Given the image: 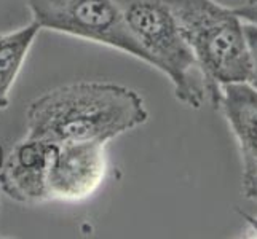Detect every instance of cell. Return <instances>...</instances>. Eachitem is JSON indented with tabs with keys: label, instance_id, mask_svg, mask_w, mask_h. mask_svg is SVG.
Instances as JSON below:
<instances>
[{
	"label": "cell",
	"instance_id": "cell-1",
	"mask_svg": "<svg viewBox=\"0 0 257 239\" xmlns=\"http://www.w3.org/2000/svg\"><path fill=\"white\" fill-rule=\"evenodd\" d=\"M149 118L144 99L128 86L77 82L43 93L26 112V137L47 142H110Z\"/></svg>",
	"mask_w": 257,
	"mask_h": 239
},
{
	"label": "cell",
	"instance_id": "cell-2",
	"mask_svg": "<svg viewBox=\"0 0 257 239\" xmlns=\"http://www.w3.org/2000/svg\"><path fill=\"white\" fill-rule=\"evenodd\" d=\"M168 4L200 67L206 97L217 107L220 88L251 78L243 20L233 8L216 0H168Z\"/></svg>",
	"mask_w": 257,
	"mask_h": 239
},
{
	"label": "cell",
	"instance_id": "cell-3",
	"mask_svg": "<svg viewBox=\"0 0 257 239\" xmlns=\"http://www.w3.org/2000/svg\"><path fill=\"white\" fill-rule=\"evenodd\" d=\"M115 4L147 55V64L170 78L177 101L200 109L206 97L205 82L168 0H115Z\"/></svg>",
	"mask_w": 257,
	"mask_h": 239
},
{
	"label": "cell",
	"instance_id": "cell-4",
	"mask_svg": "<svg viewBox=\"0 0 257 239\" xmlns=\"http://www.w3.org/2000/svg\"><path fill=\"white\" fill-rule=\"evenodd\" d=\"M42 29L120 50L147 63V55L128 31L115 0H24Z\"/></svg>",
	"mask_w": 257,
	"mask_h": 239
},
{
	"label": "cell",
	"instance_id": "cell-5",
	"mask_svg": "<svg viewBox=\"0 0 257 239\" xmlns=\"http://www.w3.org/2000/svg\"><path fill=\"white\" fill-rule=\"evenodd\" d=\"M105 145L99 140L53 144L47 174L50 201L78 202L94 194L107 172Z\"/></svg>",
	"mask_w": 257,
	"mask_h": 239
},
{
	"label": "cell",
	"instance_id": "cell-6",
	"mask_svg": "<svg viewBox=\"0 0 257 239\" xmlns=\"http://www.w3.org/2000/svg\"><path fill=\"white\" fill-rule=\"evenodd\" d=\"M53 142L24 137L8 153L0 167V190L21 204L50 201L47 188Z\"/></svg>",
	"mask_w": 257,
	"mask_h": 239
},
{
	"label": "cell",
	"instance_id": "cell-7",
	"mask_svg": "<svg viewBox=\"0 0 257 239\" xmlns=\"http://www.w3.org/2000/svg\"><path fill=\"white\" fill-rule=\"evenodd\" d=\"M216 109L222 110L236 139L244 174L257 172V88L249 82L224 85Z\"/></svg>",
	"mask_w": 257,
	"mask_h": 239
},
{
	"label": "cell",
	"instance_id": "cell-8",
	"mask_svg": "<svg viewBox=\"0 0 257 239\" xmlns=\"http://www.w3.org/2000/svg\"><path fill=\"white\" fill-rule=\"evenodd\" d=\"M40 29V26L32 21L20 29L0 32V110L10 104L12 88Z\"/></svg>",
	"mask_w": 257,
	"mask_h": 239
},
{
	"label": "cell",
	"instance_id": "cell-9",
	"mask_svg": "<svg viewBox=\"0 0 257 239\" xmlns=\"http://www.w3.org/2000/svg\"><path fill=\"white\" fill-rule=\"evenodd\" d=\"M243 29H244L247 50H249V56H251V78H249V83L254 88H257V24L243 21Z\"/></svg>",
	"mask_w": 257,
	"mask_h": 239
},
{
	"label": "cell",
	"instance_id": "cell-10",
	"mask_svg": "<svg viewBox=\"0 0 257 239\" xmlns=\"http://www.w3.org/2000/svg\"><path fill=\"white\" fill-rule=\"evenodd\" d=\"M233 10L243 21L257 24V0H244L240 5H236Z\"/></svg>",
	"mask_w": 257,
	"mask_h": 239
},
{
	"label": "cell",
	"instance_id": "cell-11",
	"mask_svg": "<svg viewBox=\"0 0 257 239\" xmlns=\"http://www.w3.org/2000/svg\"><path fill=\"white\" fill-rule=\"evenodd\" d=\"M243 191L246 198L257 201V172L243 174Z\"/></svg>",
	"mask_w": 257,
	"mask_h": 239
},
{
	"label": "cell",
	"instance_id": "cell-12",
	"mask_svg": "<svg viewBox=\"0 0 257 239\" xmlns=\"http://www.w3.org/2000/svg\"><path fill=\"white\" fill-rule=\"evenodd\" d=\"M241 217L246 220L247 228H249V231L252 233V236L257 237V217L249 215V214H243V212H241Z\"/></svg>",
	"mask_w": 257,
	"mask_h": 239
}]
</instances>
